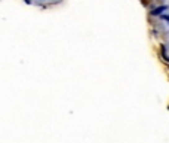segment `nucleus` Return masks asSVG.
<instances>
[{
  "label": "nucleus",
  "instance_id": "nucleus-2",
  "mask_svg": "<svg viewBox=\"0 0 169 143\" xmlns=\"http://www.w3.org/2000/svg\"><path fill=\"white\" fill-rule=\"evenodd\" d=\"M160 18H162V20H166L169 22V15H166V14H163L162 17H160Z\"/></svg>",
  "mask_w": 169,
  "mask_h": 143
},
{
  "label": "nucleus",
  "instance_id": "nucleus-1",
  "mask_svg": "<svg viewBox=\"0 0 169 143\" xmlns=\"http://www.w3.org/2000/svg\"><path fill=\"white\" fill-rule=\"evenodd\" d=\"M166 11H168V6H165V5H163V6H159V7H154V9H153V11H151V15H156V17H157V15H160V17H162V12H166Z\"/></svg>",
  "mask_w": 169,
  "mask_h": 143
}]
</instances>
